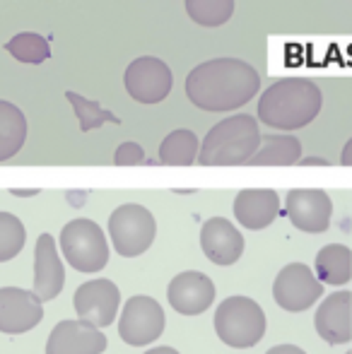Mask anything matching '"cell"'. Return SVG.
Returning a JSON list of instances; mask_svg holds the SVG:
<instances>
[{"instance_id": "obj_1", "label": "cell", "mask_w": 352, "mask_h": 354, "mask_svg": "<svg viewBox=\"0 0 352 354\" xmlns=\"http://www.w3.org/2000/svg\"><path fill=\"white\" fill-rule=\"evenodd\" d=\"M261 75L239 58H212L186 77V97L203 111H234L259 94Z\"/></svg>"}, {"instance_id": "obj_2", "label": "cell", "mask_w": 352, "mask_h": 354, "mask_svg": "<svg viewBox=\"0 0 352 354\" xmlns=\"http://www.w3.org/2000/svg\"><path fill=\"white\" fill-rule=\"evenodd\" d=\"M324 106V94L314 80L285 77L272 82L261 94L256 116L268 128L277 131H297L319 116Z\"/></svg>"}, {"instance_id": "obj_3", "label": "cell", "mask_w": 352, "mask_h": 354, "mask_svg": "<svg viewBox=\"0 0 352 354\" xmlns=\"http://www.w3.org/2000/svg\"><path fill=\"white\" fill-rule=\"evenodd\" d=\"M261 140L259 121L249 113H237L207 131L198 162L203 167H239L259 152Z\"/></svg>"}, {"instance_id": "obj_4", "label": "cell", "mask_w": 352, "mask_h": 354, "mask_svg": "<svg viewBox=\"0 0 352 354\" xmlns=\"http://www.w3.org/2000/svg\"><path fill=\"white\" fill-rule=\"evenodd\" d=\"M215 333L225 345L249 350L266 335V313L254 299L230 297L215 311Z\"/></svg>"}, {"instance_id": "obj_5", "label": "cell", "mask_w": 352, "mask_h": 354, "mask_svg": "<svg viewBox=\"0 0 352 354\" xmlns=\"http://www.w3.org/2000/svg\"><path fill=\"white\" fill-rule=\"evenodd\" d=\"M66 261L80 272H99L109 263V243L102 227L92 219H73L61 232Z\"/></svg>"}, {"instance_id": "obj_6", "label": "cell", "mask_w": 352, "mask_h": 354, "mask_svg": "<svg viewBox=\"0 0 352 354\" xmlns=\"http://www.w3.org/2000/svg\"><path fill=\"white\" fill-rule=\"evenodd\" d=\"M155 217L147 207L138 205V203L116 207L109 217V236H111L118 256L123 258H136L142 251H147L155 241Z\"/></svg>"}, {"instance_id": "obj_7", "label": "cell", "mask_w": 352, "mask_h": 354, "mask_svg": "<svg viewBox=\"0 0 352 354\" xmlns=\"http://www.w3.org/2000/svg\"><path fill=\"white\" fill-rule=\"evenodd\" d=\"M324 297V282L304 263H290L272 282V299L290 313H302Z\"/></svg>"}, {"instance_id": "obj_8", "label": "cell", "mask_w": 352, "mask_h": 354, "mask_svg": "<svg viewBox=\"0 0 352 354\" xmlns=\"http://www.w3.org/2000/svg\"><path fill=\"white\" fill-rule=\"evenodd\" d=\"M167 318L160 301L152 297H131L118 321V337L126 345L142 347L155 342L165 333Z\"/></svg>"}, {"instance_id": "obj_9", "label": "cell", "mask_w": 352, "mask_h": 354, "mask_svg": "<svg viewBox=\"0 0 352 354\" xmlns=\"http://www.w3.org/2000/svg\"><path fill=\"white\" fill-rule=\"evenodd\" d=\"M126 92L140 104H157L172 92V71L165 61L155 56H140L126 68L123 75Z\"/></svg>"}, {"instance_id": "obj_10", "label": "cell", "mask_w": 352, "mask_h": 354, "mask_svg": "<svg viewBox=\"0 0 352 354\" xmlns=\"http://www.w3.org/2000/svg\"><path fill=\"white\" fill-rule=\"evenodd\" d=\"M285 212L299 232L321 234L331 227L333 203L328 193L319 188H295L285 198Z\"/></svg>"}, {"instance_id": "obj_11", "label": "cell", "mask_w": 352, "mask_h": 354, "mask_svg": "<svg viewBox=\"0 0 352 354\" xmlns=\"http://www.w3.org/2000/svg\"><path fill=\"white\" fill-rule=\"evenodd\" d=\"M34 292L19 287L0 289V333L22 335L41 323L44 306Z\"/></svg>"}, {"instance_id": "obj_12", "label": "cell", "mask_w": 352, "mask_h": 354, "mask_svg": "<svg viewBox=\"0 0 352 354\" xmlns=\"http://www.w3.org/2000/svg\"><path fill=\"white\" fill-rule=\"evenodd\" d=\"M118 304H121V292L111 280H89L75 292L77 316L94 323L97 328H106L116 321Z\"/></svg>"}, {"instance_id": "obj_13", "label": "cell", "mask_w": 352, "mask_h": 354, "mask_svg": "<svg viewBox=\"0 0 352 354\" xmlns=\"http://www.w3.org/2000/svg\"><path fill=\"white\" fill-rule=\"evenodd\" d=\"M106 350V335L89 321H61L51 330L46 354H102Z\"/></svg>"}, {"instance_id": "obj_14", "label": "cell", "mask_w": 352, "mask_h": 354, "mask_svg": "<svg viewBox=\"0 0 352 354\" xmlns=\"http://www.w3.org/2000/svg\"><path fill=\"white\" fill-rule=\"evenodd\" d=\"M167 297H169L172 308L181 316H198L207 311L215 301V284L205 272L188 270L169 282Z\"/></svg>"}, {"instance_id": "obj_15", "label": "cell", "mask_w": 352, "mask_h": 354, "mask_svg": "<svg viewBox=\"0 0 352 354\" xmlns=\"http://www.w3.org/2000/svg\"><path fill=\"white\" fill-rule=\"evenodd\" d=\"M314 328L328 345H348L352 340V292H335L321 301Z\"/></svg>"}, {"instance_id": "obj_16", "label": "cell", "mask_w": 352, "mask_h": 354, "mask_svg": "<svg viewBox=\"0 0 352 354\" xmlns=\"http://www.w3.org/2000/svg\"><path fill=\"white\" fill-rule=\"evenodd\" d=\"M201 248L215 266H232L244 253V236L225 217H210L201 229Z\"/></svg>"}, {"instance_id": "obj_17", "label": "cell", "mask_w": 352, "mask_h": 354, "mask_svg": "<svg viewBox=\"0 0 352 354\" xmlns=\"http://www.w3.org/2000/svg\"><path fill=\"white\" fill-rule=\"evenodd\" d=\"M63 284H66V272L56 251V241L51 234H41L34 251V294L41 301H51L61 294Z\"/></svg>"}, {"instance_id": "obj_18", "label": "cell", "mask_w": 352, "mask_h": 354, "mask_svg": "<svg viewBox=\"0 0 352 354\" xmlns=\"http://www.w3.org/2000/svg\"><path fill=\"white\" fill-rule=\"evenodd\" d=\"M280 212V198L270 188H244L234 198V217L246 229H266Z\"/></svg>"}, {"instance_id": "obj_19", "label": "cell", "mask_w": 352, "mask_h": 354, "mask_svg": "<svg viewBox=\"0 0 352 354\" xmlns=\"http://www.w3.org/2000/svg\"><path fill=\"white\" fill-rule=\"evenodd\" d=\"M316 277L324 284H348L352 280V251L343 243H328L316 253Z\"/></svg>"}, {"instance_id": "obj_20", "label": "cell", "mask_w": 352, "mask_h": 354, "mask_svg": "<svg viewBox=\"0 0 352 354\" xmlns=\"http://www.w3.org/2000/svg\"><path fill=\"white\" fill-rule=\"evenodd\" d=\"M302 142L295 136H263L261 147L246 164L251 167H292L299 164Z\"/></svg>"}, {"instance_id": "obj_21", "label": "cell", "mask_w": 352, "mask_h": 354, "mask_svg": "<svg viewBox=\"0 0 352 354\" xmlns=\"http://www.w3.org/2000/svg\"><path fill=\"white\" fill-rule=\"evenodd\" d=\"M27 140V118L15 104L0 99V162H8L10 157L22 149Z\"/></svg>"}, {"instance_id": "obj_22", "label": "cell", "mask_w": 352, "mask_h": 354, "mask_svg": "<svg viewBox=\"0 0 352 354\" xmlns=\"http://www.w3.org/2000/svg\"><path fill=\"white\" fill-rule=\"evenodd\" d=\"M198 152H201V142H198L193 131H174L162 140L160 145V164L165 167H191L198 162Z\"/></svg>"}, {"instance_id": "obj_23", "label": "cell", "mask_w": 352, "mask_h": 354, "mask_svg": "<svg viewBox=\"0 0 352 354\" xmlns=\"http://www.w3.org/2000/svg\"><path fill=\"white\" fill-rule=\"evenodd\" d=\"M5 51L19 63H29V66H39V63H46L51 58V46L41 34L34 32H22L15 34L8 44H5Z\"/></svg>"}, {"instance_id": "obj_24", "label": "cell", "mask_w": 352, "mask_h": 354, "mask_svg": "<svg viewBox=\"0 0 352 354\" xmlns=\"http://www.w3.org/2000/svg\"><path fill=\"white\" fill-rule=\"evenodd\" d=\"M66 99L73 104V109H75V116H77V121H80V131L82 133H89V131H94V128H102L104 123L121 126V118L113 116L111 111H106V109H104L99 102L85 99L82 94L73 92V89H71V92H66Z\"/></svg>"}, {"instance_id": "obj_25", "label": "cell", "mask_w": 352, "mask_h": 354, "mask_svg": "<svg viewBox=\"0 0 352 354\" xmlns=\"http://www.w3.org/2000/svg\"><path fill=\"white\" fill-rule=\"evenodd\" d=\"M186 12L201 27H220L234 15V0H186Z\"/></svg>"}, {"instance_id": "obj_26", "label": "cell", "mask_w": 352, "mask_h": 354, "mask_svg": "<svg viewBox=\"0 0 352 354\" xmlns=\"http://www.w3.org/2000/svg\"><path fill=\"white\" fill-rule=\"evenodd\" d=\"M24 224L15 214L0 212V263L12 261L24 246Z\"/></svg>"}, {"instance_id": "obj_27", "label": "cell", "mask_w": 352, "mask_h": 354, "mask_svg": "<svg viewBox=\"0 0 352 354\" xmlns=\"http://www.w3.org/2000/svg\"><path fill=\"white\" fill-rule=\"evenodd\" d=\"M142 162H145V152L138 142L118 145L116 154H113V164H118V167H136V164Z\"/></svg>"}, {"instance_id": "obj_28", "label": "cell", "mask_w": 352, "mask_h": 354, "mask_svg": "<svg viewBox=\"0 0 352 354\" xmlns=\"http://www.w3.org/2000/svg\"><path fill=\"white\" fill-rule=\"evenodd\" d=\"M266 354H306V352L295 345H277V347H270Z\"/></svg>"}, {"instance_id": "obj_29", "label": "cell", "mask_w": 352, "mask_h": 354, "mask_svg": "<svg viewBox=\"0 0 352 354\" xmlns=\"http://www.w3.org/2000/svg\"><path fill=\"white\" fill-rule=\"evenodd\" d=\"M145 354H178L174 347H152V350H147Z\"/></svg>"}, {"instance_id": "obj_30", "label": "cell", "mask_w": 352, "mask_h": 354, "mask_svg": "<svg viewBox=\"0 0 352 354\" xmlns=\"http://www.w3.org/2000/svg\"><path fill=\"white\" fill-rule=\"evenodd\" d=\"M343 164H352V140L345 145V152H343Z\"/></svg>"}, {"instance_id": "obj_31", "label": "cell", "mask_w": 352, "mask_h": 354, "mask_svg": "<svg viewBox=\"0 0 352 354\" xmlns=\"http://www.w3.org/2000/svg\"><path fill=\"white\" fill-rule=\"evenodd\" d=\"M299 164H324V167H326V164H328V162H326V159H316V157H311V159H304V162H299Z\"/></svg>"}]
</instances>
